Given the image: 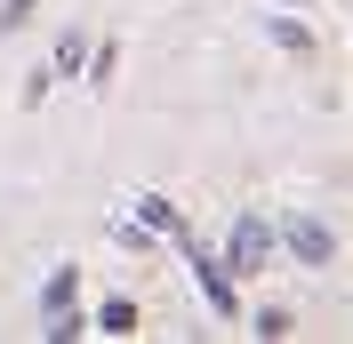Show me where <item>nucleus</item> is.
I'll use <instances>...</instances> for the list:
<instances>
[{
  "label": "nucleus",
  "mask_w": 353,
  "mask_h": 344,
  "mask_svg": "<svg viewBox=\"0 0 353 344\" xmlns=\"http://www.w3.org/2000/svg\"><path fill=\"white\" fill-rule=\"evenodd\" d=\"M97 328H105V336H129V328H137V304H129V297H112L105 312H97Z\"/></svg>",
  "instance_id": "obj_3"
},
{
  "label": "nucleus",
  "mask_w": 353,
  "mask_h": 344,
  "mask_svg": "<svg viewBox=\"0 0 353 344\" xmlns=\"http://www.w3.org/2000/svg\"><path fill=\"white\" fill-rule=\"evenodd\" d=\"M24 17H32V0H8V8H0V24H8V32H17Z\"/></svg>",
  "instance_id": "obj_4"
},
{
  "label": "nucleus",
  "mask_w": 353,
  "mask_h": 344,
  "mask_svg": "<svg viewBox=\"0 0 353 344\" xmlns=\"http://www.w3.org/2000/svg\"><path fill=\"white\" fill-rule=\"evenodd\" d=\"M289 257L297 264H330L337 257V233L330 224H289Z\"/></svg>",
  "instance_id": "obj_2"
},
{
  "label": "nucleus",
  "mask_w": 353,
  "mask_h": 344,
  "mask_svg": "<svg viewBox=\"0 0 353 344\" xmlns=\"http://www.w3.org/2000/svg\"><path fill=\"white\" fill-rule=\"evenodd\" d=\"M225 257H233V272H265V224H257V216H241V224H233Z\"/></svg>",
  "instance_id": "obj_1"
}]
</instances>
